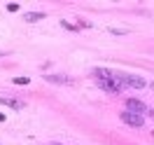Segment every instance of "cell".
<instances>
[{
	"label": "cell",
	"mask_w": 154,
	"mask_h": 145,
	"mask_svg": "<svg viewBox=\"0 0 154 145\" xmlns=\"http://www.w3.org/2000/svg\"><path fill=\"white\" fill-rule=\"evenodd\" d=\"M126 110H128V112H135V115H149V108L145 106L143 101H138V98H128V101H126Z\"/></svg>",
	"instance_id": "1"
},
{
	"label": "cell",
	"mask_w": 154,
	"mask_h": 145,
	"mask_svg": "<svg viewBox=\"0 0 154 145\" xmlns=\"http://www.w3.org/2000/svg\"><path fill=\"white\" fill-rule=\"evenodd\" d=\"M47 82H56V84H72V80L68 75H45Z\"/></svg>",
	"instance_id": "4"
},
{
	"label": "cell",
	"mask_w": 154,
	"mask_h": 145,
	"mask_svg": "<svg viewBox=\"0 0 154 145\" xmlns=\"http://www.w3.org/2000/svg\"><path fill=\"white\" fill-rule=\"evenodd\" d=\"M23 19L28 21V24H35V21L45 19V12H28V14H23Z\"/></svg>",
	"instance_id": "5"
},
{
	"label": "cell",
	"mask_w": 154,
	"mask_h": 145,
	"mask_svg": "<svg viewBox=\"0 0 154 145\" xmlns=\"http://www.w3.org/2000/svg\"><path fill=\"white\" fill-rule=\"evenodd\" d=\"M7 10H10V12H17V10H19V5H17V2H10V5H7Z\"/></svg>",
	"instance_id": "8"
},
{
	"label": "cell",
	"mask_w": 154,
	"mask_h": 145,
	"mask_svg": "<svg viewBox=\"0 0 154 145\" xmlns=\"http://www.w3.org/2000/svg\"><path fill=\"white\" fill-rule=\"evenodd\" d=\"M110 33H115V35H126L124 28H110Z\"/></svg>",
	"instance_id": "7"
},
{
	"label": "cell",
	"mask_w": 154,
	"mask_h": 145,
	"mask_svg": "<svg viewBox=\"0 0 154 145\" xmlns=\"http://www.w3.org/2000/svg\"><path fill=\"white\" fill-rule=\"evenodd\" d=\"M14 82H17V84H28L30 80L28 77H14Z\"/></svg>",
	"instance_id": "6"
},
{
	"label": "cell",
	"mask_w": 154,
	"mask_h": 145,
	"mask_svg": "<svg viewBox=\"0 0 154 145\" xmlns=\"http://www.w3.org/2000/svg\"><path fill=\"white\" fill-rule=\"evenodd\" d=\"M0 103L7 108H14V110H23V101H17V98H7V96H0Z\"/></svg>",
	"instance_id": "3"
},
{
	"label": "cell",
	"mask_w": 154,
	"mask_h": 145,
	"mask_svg": "<svg viewBox=\"0 0 154 145\" xmlns=\"http://www.w3.org/2000/svg\"><path fill=\"white\" fill-rule=\"evenodd\" d=\"M122 119H124L126 124H131V126H143L145 124V117L143 115H135V112H128V110L122 112Z\"/></svg>",
	"instance_id": "2"
}]
</instances>
